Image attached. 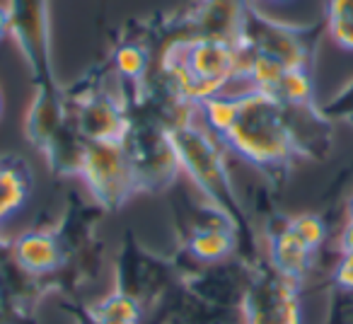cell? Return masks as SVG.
I'll return each instance as SVG.
<instances>
[{
  "label": "cell",
  "mask_w": 353,
  "mask_h": 324,
  "mask_svg": "<svg viewBox=\"0 0 353 324\" xmlns=\"http://www.w3.org/2000/svg\"><path fill=\"white\" fill-rule=\"evenodd\" d=\"M348 218H353V201L348 203Z\"/></svg>",
  "instance_id": "cell-20"
},
{
  "label": "cell",
  "mask_w": 353,
  "mask_h": 324,
  "mask_svg": "<svg viewBox=\"0 0 353 324\" xmlns=\"http://www.w3.org/2000/svg\"><path fill=\"white\" fill-rule=\"evenodd\" d=\"M148 65H150V51L136 39L119 44L112 54V68L117 70L119 78L128 80V83L143 80V75L148 73Z\"/></svg>",
  "instance_id": "cell-12"
},
{
  "label": "cell",
  "mask_w": 353,
  "mask_h": 324,
  "mask_svg": "<svg viewBox=\"0 0 353 324\" xmlns=\"http://www.w3.org/2000/svg\"><path fill=\"white\" fill-rule=\"evenodd\" d=\"M334 279L341 288L353 290V250L351 252H341V259L336 264V271H334Z\"/></svg>",
  "instance_id": "cell-17"
},
{
  "label": "cell",
  "mask_w": 353,
  "mask_h": 324,
  "mask_svg": "<svg viewBox=\"0 0 353 324\" xmlns=\"http://www.w3.org/2000/svg\"><path fill=\"white\" fill-rule=\"evenodd\" d=\"M319 27H295L285 22L269 20L266 15L256 12L254 8L247 10L245 25H242L237 46L250 54H259L285 68H305L314 59L319 44Z\"/></svg>",
  "instance_id": "cell-4"
},
{
  "label": "cell",
  "mask_w": 353,
  "mask_h": 324,
  "mask_svg": "<svg viewBox=\"0 0 353 324\" xmlns=\"http://www.w3.org/2000/svg\"><path fill=\"white\" fill-rule=\"evenodd\" d=\"M162 75L172 94L194 107L240 78V51L221 39L172 41L162 54Z\"/></svg>",
  "instance_id": "cell-2"
},
{
  "label": "cell",
  "mask_w": 353,
  "mask_h": 324,
  "mask_svg": "<svg viewBox=\"0 0 353 324\" xmlns=\"http://www.w3.org/2000/svg\"><path fill=\"white\" fill-rule=\"evenodd\" d=\"M0 112H3V94H0Z\"/></svg>",
  "instance_id": "cell-21"
},
{
  "label": "cell",
  "mask_w": 353,
  "mask_h": 324,
  "mask_svg": "<svg viewBox=\"0 0 353 324\" xmlns=\"http://www.w3.org/2000/svg\"><path fill=\"white\" fill-rule=\"evenodd\" d=\"M288 225L293 227L312 250H317L324 242V237H327V227H324V223L319 221L317 216H298V218H293V221H288Z\"/></svg>",
  "instance_id": "cell-16"
},
{
  "label": "cell",
  "mask_w": 353,
  "mask_h": 324,
  "mask_svg": "<svg viewBox=\"0 0 353 324\" xmlns=\"http://www.w3.org/2000/svg\"><path fill=\"white\" fill-rule=\"evenodd\" d=\"M230 99V117L216 136L259 170L276 172L288 165L298 152L288 104L259 90H247Z\"/></svg>",
  "instance_id": "cell-1"
},
{
  "label": "cell",
  "mask_w": 353,
  "mask_h": 324,
  "mask_svg": "<svg viewBox=\"0 0 353 324\" xmlns=\"http://www.w3.org/2000/svg\"><path fill=\"white\" fill-rule=\"evenodd\" d=\"M78 177L85 179L92 196L107 208H119L138 192L123 143H88Z\"/></svg>",
  "instance_id": "cell-6"
},
{
  "label": "cell",
  "mask_w": 353,
  "mask_h": 324,
  "mask_svg": "<svg viewBox=\"0 0 353 324\" xmlns=\"http://www.w3.org/2000/svg\"><path fill=\"white\" fill-rule=\"evenodd\" d=\"M247 324H300V303L295 293V281L281 276L279 271L254 279L245 295Z\"/></svg>",
  "instance_id": "cell-7"
},
{
  "label": "cell",
  "mask_w": 353,
  "mask_h": 324,
  "mask_svg": "<svg viewBox=\"0 0 353 324\" xmlns=\"http://www.w3.org/2000/svg\"><path fill=\"white\" fill-rule=\"evenodd\" d=\"M232 235H235V225L232 223H208V225H196L189 237V250L203 261H216L230 254L232 250Z\"/></svg>",
  "instance_id": "cell-11"
},
{
  "label": "cell",
  "mask_w": 353,
  "mask_h": 324,
  "mask_svg": "<svg viewBox=\"0 0 353 324\" xmlns=\"http://www.w3.org/2000/svg\"><path fill=\"white\" fill-rule=\"evenodd\" d=\"M339 250L351 252L353 250V218H348V223L343 225L341 237H339Z\"/></svg>",
  "instance_id": "cell-18"
},
{
  "label": "cell",
  "mask_w": 353,
  "mask_h": 324,
  "mask_svg": "<svg viewBox=\"0 0 353 324\" xmlns=\"http://www.w3.org/2000/svg\"><path fill=\"white\" fill-rule=\"evenodd\" d=\"M322 117L327 119H334V121H353V80H348L322 109Z\"/></svg>",
  "instance_id": "cell-15"
},
{
  "label": "cell",
  "mask_w": 353,
  "mask_h": 324,
  "mask_svg": "<svg viewBox=\"0 0 353 324\" xmlns=\"http://www.w3.org/2000/svg\"><path fill=\"white\" fill-rule=\"evenodd\" d=\"M167 141L174 150L179 168L211 199L213 206H218L223 213L240 221V203H237V196L232 192L230 177H228V170L223 165V157L218 152L216 143L201 128L194 126L189 119L167 126Z\"/></svg>",
  "instance_id": "cell-3"
},
{
  "label": "cell",
  "mask_w": 353,
  "mask_h": 324,
  "mask_svg": "<svg viewBox=\"0 0 353 324\" xmlns=\"http://www.w3.org/2000/svg\"><path fill=\"white\" fill-rule=\"evenodd\" d=\"M97 324H138V305L128 295H112L97 307Z\"/></svg>",
  "instance_id": "cell-14"
},
{
  "label": "cell",
  "mask_w": 353,
  "mask_h": 324,
  "mask_svg": "<svg viewBox=\"0 0 353 324\" xmlns=\"http://www.w3.org/2000/svg\"><path fill=\"white\" fill-rule=\"evenodd\" d=\"M10 37L17 41L39 94L61 92L54 75L49 0H8Z\"/></svg>",
  "instance_id": "cell-5"
},
{
  "label": "cell",
  "mask_w": 353,
  "mask_h": 324,
  "mask_svg": "<svg viewBox=\"0 0 353 324\" xmlns=\"http://www.w3.org/2000/svg\"><path fill=\"white\" fill-rule=\"evenodd\" d=\"M324 30L334 44L353 51V0H327Z\"/></svg>",
  "instance_id": "cell-13"
},
{
  "label": "cell",
  "mask_w": 353,
  "mask_h": 324,
  "mask_svg": "<svg viewBox=\"0 0 353 324\" xmlns=\"http://www.w3.org/2000/svg\"><path fill=\"white\" fill-rule=\"evenodd\" d=\"M312 247L293 230V227L285 223V227L274 237V245H271V261H274V269L281 276L290 281H300L305 276L310 266V256H312Z\"/></svg>",
  "instance_id": "cell-8"
},
{
  "label": "cell",
  "mask_w": 353,
  "mask_h": 324,
  "mask_svg": "<svg viewBox=\"0 0 353 324\" xmlns=\"http://www.w3.org/2000/svg\"><path fill=\"white\" fill-rule=\"evenodd\" d=\"M32 174L22 160L0 157V221L10 218L30 194Z\"/></svg>",
  "instance_id": "cell-10"
},
{
  "label": "cell",
  "mask_w": 353,
  "mask_h": 324,
  "mask_svg": "<svg viewBox=\"0 0 353 324\" xmlns=\"http://www.w3.org/2000/svg\"><path fill=\"white\" fill-rule=\"evenodd\" d=\"M10 34V15H8V8L0 6V39Z\"/></svg>",
  "instance_id": "cell-19"
},
{
  "label": "cell",
  "mask_w": 353,
  "mask_h": 324,
  "mask_svg": "<svg viewBox=\"0 0 353 324\" xmlns=\"http://www.w3.org/2000/svg\"><path fill=\"white\" fill-rule=\"evenodd\" d=\"M15 259L25 271L44 274L61 264V245L51 232H27L15 242Z\"/></svg>",
  "instance_id": "cell-9"
}]
</instances>
